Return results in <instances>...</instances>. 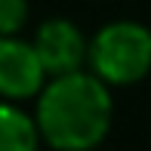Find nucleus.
I'll return each instance as SVG.
<instances>
[{
	"instance_id": "obj_3",
	"label": "nucleus",
	"mask_w": 151,
	"mask_h": 151,
	"mask_svg": "<svg viewBox=\"0 0 151 151\" xmlns=\"http://www.w3.org/2000/svg\"><path fill=\"white\" fill-rule=\"evenodd\" d=\"M43 83H46V71L34 52L31 40H22L19 34L0 37V99L9 102L34 99Z\"/></svg>"
},
{
	"instance_id": "obj_6",
	"label": "nucleus",
	"mask_w": 151,
	"mask_h": 151,
	"mask_svg": "<svg viewBox=\"0 0 151 151\" xmlns=\"http://www.w3.org/2000/svg\"><path fill=\"white\" fill-rule=\"evenodd\" d=\"M28 25V0H0V37L19 34Z\"/></svg>"
},
{
	"instance_id": "obj_2",
	"label": "nucleus",
	"mask_w": 151,
	"mask_h": 151,
	"mask_svg": "<svg viewBox=\"0 0 151 151\" xmlns=\"http://www.w3.org/2000/svg\"><path fill=\"white\" fill-rule=\"evenodd\" d=\"M86 65L108 86H133L151 71V31L139 22H108L86 40Z\"/></svg>"
},
{
	"instance_id": "obj_5",
	"label": "nucleus",
	"mask_w": 151,
	"mask_h": 151,
	"mask_svg": "<svg viewBox=\"0 0 151 151\" xmlns=\"http://www.w3.org/2000/svg\"><path fill=\"white\" fill-rule=\"evenodd\" d=\"M37 145L40 133L34 114L9 99H0V151H37Z\"/></svg>"
},
{
	"instance_id": "obj_1",
	"label": "nucleus",
	"mask_w": 151,
	"mask_h": 151,
	"mask_svg": "<svg viewBox=\"0 0 151 151\" xmlns=\"http://www.w3.org/2000/svg\"><path fill=\"white\" fill-rule=\"evenodd\" d=\"M111 86L93 71H77L46 77L37 93L34 123L40 142L56 151H93L111 129Z\"/></svg>"
},
{
	"instance_id": "obj_4",
	"label": "nucleus",
	"mask_w": 151,
	"mask_h": 151,
	"mask_svg": "<svg viewBox=\"0 0 151 151\" xmlns=\"http://www.w3.org/2000/svg\"><path fill=\"white\" fill-rule=\"evenodd\" d=\"M31 46L43 65L46 77H59V74L77 71L86 65V37L68 19H46L37 28Z\"/></svg>"
}]
</instances>
